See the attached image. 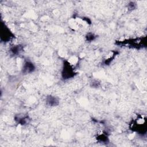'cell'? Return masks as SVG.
<instances>
[{"instance_id":"obj_1","label":"cell","mask_w":147,"mask_h":147,"mask_svg":"<svg viewBox=\"0 0 147 147\" xmlns=\"http://www.w3.org/2000/svg\"><path fill=\"white\" fill-rule=\"evenodd\" d=\"M1 41L3 42H7L14 37V34L5 23H1Z\"/></svg>"},{"instance_id":"obj_2","label":"cell","mask_w":147,"mask_h":147,"mask_svg":"<svg viewBox=\"0 0 147 147\" xmlns=\"http://www.w3.org/2000/svg\"><path fill=\"white\" fill-rule=\"evenodd\" d=\"M76 72L72 65L67 61H64L61 71V76L64 80L71 79L75 76Z\"/></svg>"},{"instance_id":"obj_3","label":"cell","mask_w":147,"mask_h":147,"mask_svg":"<svg viewBox=\"0 0 147 147\" xmlns=\"http://www.w3.org/2000/svg\"><path fill=\"white\" fill-rule=\"evenodd\" d=\"M36 69L34 64L30 61H26L22 67V72L24 75H28L33 72Z\"/></svg>"},{"instance_id":"obj_4","label":"cell","mask_w":147,"mask_h":147,"mask_svg":"<svg viewBox=\"0 0 147 147\" xmlns=\"http://www.w3.org/2000/svg\"><path fill=\"white\" fill-rule=\"evenodd\" d=\"M45 102L46 104L50 107L57 106L59 104V99L55 96H53L51 95L46 96Z\"/></svg>"},{"instance_id":"obj_5","label":"cell","mask_w":147,"mask_h":147,"mask_svg":"<svg viewBox=\"0 0 147 147\" xmlns=\"http://www.w3.org/2000/svg\"><path fill=\"white\" fill-rule=\"evenodd\" d=\"M15 121L17 123L21 125H26L29 122V117L28 115H21L20 116V115L16 116L15 117Z\"/></svg>"},{"instance_id":"obj_6","label":"cell","mask_w":147,"mask_h":147,"mask_svg":"<svg viewBox=\"0 0 147 147\" xmlns=\"http://www.w3.org/2000/svg\"><path fill=\"white\" fill-rule=\"evenodd\" d=\"M22 47L20 45H13L10 48L9 52L11 53V55L13 56H16L19 55L22 51Z\"/></svg>"},{"instance_id":"obj_7","label":"cell","mask_w":147,"mask_h":147,"mask_svg":"<svg viewBox=\"0 0 147 147\" xmlns=\"http://www.w3.org/2000/svg\"><path fill=\"white\" fill-rule=\"evenodd\" d=\"M97 139L100 141V142H106L107 141H108V137L103 134H102L101 135H99L98 136Z\"/></svg>"},{"instance_id":"obj_8","label":"cell","mask_w":147,"mask_h":147,"mask_svg":"<svg viewBox=\"0 0 147 147\" xmlns=\"http://www.w3.org/2000/svg\"><path fill=\"white\" fill-rule=\"evenodd\" d=\"M86 38H87V40L88 41H92L95 38V36L93 34H92V33H90V34H88L87 35Z\"/></svg>"}]
</instances>
